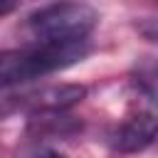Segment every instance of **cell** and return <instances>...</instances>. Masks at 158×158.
<instances>
[{"label": "cell", "mask_w": 158, "mask_h": 158, "mask_svg": "<svg viewBox=\"0 0 158 158\" xmlns=\"http://www.w3.org/2000/svg\"><path fill=\"white\" fill-rule=\"evenodd\" d=\"M89 54V42H69V44H35L25 49L0 52V91L25 84L30 79L52 74L57 69H67Z\"/></svg>", "instance_id": "obj_1"}, {"label": "cell", "mask_w": 158, "mask_h": 158, "mask_svg": "<svg viewBox=\"0 0 158 158\" xmlns=\"http://www.w3.org/2000/svg\"><path fill=\"white\" fill-rule=\"evenodd\" d=\"M99 15L84 2H57L42 7L30 17V35L37 44H69L81 42L96 27Z\"/></svg>", "instance_id": "obj_2"}, {"label": "cell", "mask_w": 158, "mask_h": 158, "mask_svg": "<svg viewBox=\"0 0 158 158\" xmlns=\"http://www.w3.org/2000/svg\"><path fill=\"white\" fill-rule=\"evenodd\" d=\"M86 86L81 84H54L42 86L40 91L20 94V96H5L0 99V118L15 111H30V114H44V111H67L84 101Z\"/></svg>", "instance_id": "obj_3"}, {"label": "cell", "mask_w": 158, "mask_h": 158, "mask_svg": "<svg viewBox=\"0 0 158 158\" xmlns=\"http://www.w3.org/2000/svg\"><path fill=\"white\" fill-rule=\"evenodd\" d=\"M158 141V116L151 111H141L131 118H126L114 131V148L121 153H138L146 151Z\"/></svg>", "instance_id": "obj_4"}, {"label": "cell", "mask_w": 158, "mask_h": 158, "mask_svg": "<svg viewBox=\"0 0 158 158\" xmlns=\"http://www.w3.org/2000/svg\"><path fill=\"white\" fill-rule=\"evenodd\" d=\"M81 123H77L69 116H62V111H44V114H32V121L27 126L30 136H69L79 131Z\"/></svg>", "instance_id": "obj_5"}, {"label": "cell", "mask_w": 158, "mask_h": 158, "mask_svg": "<svg viewBox=\"0 0 158 158\" xmlns=\"http://www.w3.org/2000/svg\"><path fill=\"white\" fill-rule=\"evenodd\" d=\"M136 81L158 101V62L143 59V62L136 67Z\"/></svg>", "instance_id": "obj_6"}, {"label": "cell", "mask_w": 158, "mask_h": 158, "mask_svg": "<svg viewBox=\"0 0 158 158\" xmlns=\"http://www.w3.org/2000/svg\"><path fill=\"white\" fill-rule=\"evenodd\" d=\"M136 30H138L146 40H151V42L158 44V17H148V20L136 22Z\"/></svg>", "instance_id": "obj_7"}, {"label": "cell", "mask_w": 158, "mask_h": 158, "mask_svg": "<svg viewBox=\"0 0 158 158\" xmlns=\"http://www.w3.org/2000/svg\"><path fill=\"white\" fill-rule=\"evenodd\" d=\"M17 5H20V0H0V20L5 15H10V12H15Z\"/></svg>", "instance_id": "obj_8"}, {"label": "cell", "mask_w": 158, "mask_h": 158, "mask_svg": "<svg viewBox=\"0 0 158 158\" xmlns=\"http://www.w3.org/2000/svg\"><path fill=\"white\" fill-rule=\"evenodd\" d=\"M35 158H67V156H62V153H54V151H47V153H40V156H35Z\"/></svg>", "instance_id": "obj_9"}]
</instances>
